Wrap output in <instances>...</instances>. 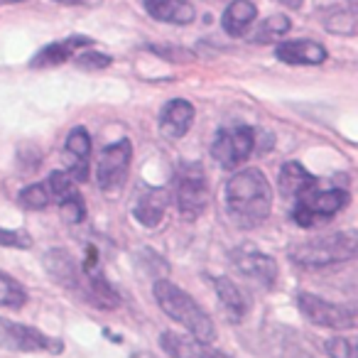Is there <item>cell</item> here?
Returning a JSON list of instances; mask_svg holds the SVG:
<instances>
[{"mask_svg": "<svg viewBox=\"0 0 358 358\" xmlns=\"http://www.w3.org/2000/svg\"><path fill=\"white\" fill-rule=\"evenodd\" d=\"M226 211L238 229H255L270 216L273 187L258 167L241 169L226 185Z\"/></svg>", "mask_w": 358, "mask_h": 358, "instance_id": "6da1fadb", "label": "cell"}, {"mask_svg": "<svg viewBox=\"0 0 358 358\" xmlns=\"http://www.w3.org/2000/svg\"><path fill=\"white\" fill-rule=\"evenodd\" d=\"M152 292H155V299H157L159 309H162L169 319L182 324L196 341L209 343V346H211V341H216L214 322H211V317L206 314V309H201L199 304H196V299L192 297L189 292H185L182 287H177L174 282L162 280V278L155 282Z\"/></svg>", "mask_w": 358, "mask_h": 358, "instance_id": "7a4b0ae2", "label": "cell"}, {"mask_svg": "<svg viewBox=\"0 0 358 358\" xmlns=\"http://www.w3.org/2000/svg\"><path fill=\"white\" fill-rule=\"evenodd\" d=\"M358 236L356 231H338L322 238L302 241L289 248V260L299 268H329V265L346 263L356 255Z\"/></svg>", "mask_w": 358, "mask_h": 358, "instance_id": "3957f363", "label": "cell"}, {"mask_svg": "<svg viewBox=\"0 0 358 358\" xmlns=\"http://www.w3.org/2000/svg\"><path fill=\"white\" fill-rule=\"evenodd\" d=\"M174 194H177V209L182 219H199L209 204V185H206L204 169L196 162L179 164L174 177Z\"/></svg>", "mask_w": 358, "mask_h": 358, "instance_id": "277c9868", "label": "cell"}, {"mask_svg": "<svg viewBox=\"0 0 358 358\" xmlns=\"http://www.w3.org/2000/svg\"><path fill=\"white\" fill-rule=\"evenodd\" d=\"M351 201V194L346 189H324L297 199L292 211V219L297 226L302 229H309V226L319 224V221L334 219L341 209H346V204Z\"/></svg>", "mask_w": 358, "mask_h": 358, "instance_id": "5b68a950", "label": "cell"}, {"mask_svg": "<svg viewBox=\"0 0 358 358\" xmlns=\"http://www.w3.org/2000/svg\"><path fill=\"white\" fill-rule=\"evenodd\" d=\"M255 152V130L250 125H236L216 133L211 157L224 169H236Z\"/></svg>", "mask_w": 358, "mask_h": 358, "instance_id": "8992f818", "label": "cell"}, {"mask_svg": "<svg viewBox=\"0 0 358 358\" xmlns=\"http://www.w3.org/2000/svg\"><path fill=\"white\" fill-rule=\"evenodd\" d=\"M0 348L8 351H20V353H59L64 348V343L50 338L45 331L35 327H25V324L10 322V319L0 317Z\"/></svg>", "mask_w": 358, "mask_h": 358, "instance_id": "52a82bcc", "label": "cell"}, {"mask_svg": "<svg viewBox=\"0 0 358 358\" xmlns=\"http://www.w3.org/2000/svg\"><path fill=\"white\" fill-rule=\"evenodd\" d=\"M130 159H133V145L130 140H118L103 148L96 162V179L103 192H115L128 177Z\"/></svg>", "mask_w": 358, "mask_h": 358, "instance_id": "ba28073f", "label": "cell"}, {"mask_svg": "<svg viewBox=\"0 0 358 358\" xmlns=\"http://www.w3.org/2000/svg\"><path fill=\"white\" fill-rule=\"evenodd\" d=\"M297 307L304 317L309 319L317 327H327V329H353L356 327V314L353 309L341 307V304L327 302V299L317 297V294L309 292H299L297 294Z\"/></svg>", "mask_w": 358, "mask_h": 358, "instance_id": "9c48e42d", "label": "cell"}, {"mask_svg": "<svg viewBox=\"0 0 358 358\" xmlns=\"http://www.w3.org/2000/svg\"><path fill=\"white\" fill-rule=\"evenodd\" d=\"M231 258H234V265L241 275L265 285V287H273L275 280H278V263H275L270 255L260 253V250L241 248V250H234Z\"/></svg>", "mask_w": 358, "mask_h": 358, "instance_id": "30bf717a", "label": "cell"}, {"mask_svg": "<svg viewBox=\"0 0 358 358\" xmlns=\"http://www.w3.org/2000/svg\"><path fill=\"white\" fill-rule=\"evenodd\" d=\"M167 206H169V192L164 187H143L140 194L135 196L133 216L140 226L155 229L164 219V214H167Z\"/></svg>", "mask_w": 358, "mask_h": 358, "instance_id": "8fae6325", "label": "cell"}, {"mask_svg": "<svg viewBox=\"0 0 358 358\" xmlns=\"http://www.w3.org/2000/svg\"><path fill=\"white\" fill-rule=\"evenodd\" d=\"M45 268L47 273L52 275L57 285L66 289H76L81 292V282H84V275H81V268L79 263L74 260V255L69 250H62V248H55L45 255Z\"/></svg>", "mask_w": 358, "mask_h": 358, "instance_id": "7c38bea8", "label": "cell"}, {"mask_svg": "<svg viewBox=\"0 0 358 358\" xmlns=\"http://www.w3.org/2000/svg\"><path fill=\"white\" fill-rule=\"evenodd\" d=\"M278 185H280L282 196L297 201V199H302V196L312 194V192L317 189L319 182H317V177L304 167V164L285 162L282 169H280V174H278Z\"/></svg>", "mask_w": 358, "mask_h": 358, "instance_id": "4fadbf2b", "label": "cell"}, {"mask_svg": "<svg viewBox=\"0 0 358 358\" xmlns=\"http://www.w3.org/2000/svg\"><path fill=\"white\" fill-rule=\"evenodd\" d=\"M91 45H94V40H91V37H86V35H71V37H66V40L52 42V45H47L45 50L37 52L35 59H32V66H35V69H45V66H59V64H64L66 59H71V57H74L79 50L91 47Z\"/></svg>", "mask_w": 358, "mask_h": 358, "instance_id": "5bb4252c", "label": "cell"}, {"mask_svg": "<svg viewBox=\"0 0 358 358\" xmlns=\"http://www.w3.org/2000/svg\"><path fill=\"white\" fill-rule=\"evenodd\" d=\"M192 123H194V106L185 99L169 101L162 108V115H159V128L169 138H185L189 133Z\"/></svg>", "mask_w": 358, "mask_h": 358, "instance_id": "9a60e30c", "label": "cell"}, {"mask_svg": "<svg viewBox=\"0 0 358 358\" xmlns=\"http://www.w3.org/2000/svg\"><path fill=\"white\" fill-rule=\"evenodd\" d=\"M275 57L285 64H324L327 62V50L319 42L312 40H292L280 42Z\"/></svg>", "mask_w": 358, "mask_h": 358, "instance_id": "2e32d148", "label": "cell"}, {"mask_svg": "<svg viewBox=\"0 0 358 358\" xmlns=\"http://www.w3.org/2000/svg\"><path fill=\"white\" fill-rule=\"evenodd\" d=\"M143 6L155 20L169 22V25H189L196 17L189 0H143Z\"/></svg>", "mask_w": 358, "mask_h": 358, "instance_id": "e0dca14e", "label": "cell"}, {"mask_svg": "<svg viewBox=\"0 0 358 358\" xmlns=\"http://www.w3.org/2000/svg\"><path fill=\"white\" fill-rule=\"evenodd\" d=\"M66 152L74 157V162L69 164V177L74 182H86L89 177V155H91V135L86 133V128H74L66 138Z\"/></svg>", "mask_w": 358, "mask_h": 358, "instance_id": "ac0fdd59", "label": "cell"}, {"mask_svg": "<svg viewBox=\"0 0 358 358\" xmlns=\"http://www.w3.org/2000/svg\"><path fill=\"white\" fill-rule=\"evenodd\" d=\"M159 346L167 356L172 358H206L211 351L209 343L196 341L194 336H182L177 331H164L159 334Z\"/></svg>", "mask_w": 358, "mask_h": 358, "instance_id": "d6986e66", "label": "cell"}, {"mask_svg": "<svg viewBox=\"0 0 358 358\" xmlns=\"http://www.w3.org/2000/svg\"><path fill=\"white\" fill-rule=\"evenodd\" d=\"M255 17H258V8H255L250 0H234V3L224 10L221 25H224L226 35L241 37L248 32V27L255 22Z\"/></svg>", "mask_w": 358, "mask_h": 358, "instance_id": "ffe728a7", "label": "cell"}, {"mask_svg": "<svg viewBox=\"0 0 358 358\" xmlns=\"http://www.w3.org/2000/svg\"><path fill=\"white\" fill-rule=\"evenodd\" d=\"M216 294H219V299L224 302V307L231 319L245 317V312H248V297L241 292V287L234 282V280H229V278L216 280Z\"/></svg>", "mask_w": 358, "mask_h": 358, "instance_id": "44dd1931", "label": "cell"}, {"mask_svg": "<svg viewBox=\"0 0 358 358\" xmlns=\"http://www.w3.org/2000/svg\"><path fill=\"white\" fill-rule=\"evenodd\" d=\"M27 304V292L15 278L6 275L0 270V307L8 309H20Z\"/></svg>", "mask_w": 358, "mask_h": 358, "instance_id": "7402d4cb", "label": "cell"}, {"mask_svg": "<svg viewBox=\"0 0 358 358\" xmlns=\"http://www.w3.org/2000/svg\"><path fill=\"white\" fill-rule=\"evenodd\" d=\"M289 17H285V15H270V17H265L263 22H260V27L253 32V37L250 40L255 42V45H265V42H273V40H278V37H282V35H287L289 32Z\"/></svg>", "mask_w": 358, "mask_h": 358, "instance_id": "603a6c76", "label": "cell"}, {"mask_svg": "<svg viewBox=\"0 0 358 358\" xmlns=\"http://www.w3.org/2000/svg\"><path fill=\"white\" fill-rule=\"evenodd\" d=\"M50 201H52V194H50V187H47L45 182H37V185L25 187V189L20 192V196H17V204L27 211L47 209Z\"/></svg>", "mask_w": 358, "mask_h": 358, "instance_id": "cb8c5ba5", "label": "cell"}, {"mask_svg": "<svg viewBox=\"0 0 358 358\" xmlns=\"http://www.w3.org/2000/svg\"><path fill=\"white\" fill-rule=\"evenodd\" d=\"M47 187H50V194L55 199L64 201V199H71V196L79 194L76 189V182L69 177V172H52L50 179H47Z\"/></svg>", "mask_w": 358, "mask_h": 358, "instance_id": "d4e9b609", "label": "cell"}, {"mask_svg": "<svg viewBox=\"0 0 358 358\" xmlns=\"http://www.w3.org/2000/svg\"><path fill=\"white\" fill-rule=\"evenodd\" d=\"M356 13H343V10H334L331 17L324 20L329 32H338V35H353L356 32Z\"/></svg>", "mask_w": 358, "mask_h": 358, "instance_id": "484cf974", "label": "cell"}, {"mask_svg": "<svg viewBox=\"0 0 358 358\" xmlns=\"http://www.w3.org/2000/svg\"><path fill=\"white\" fill-rule=\"evenodd\" d=\"M59 211H62V219L66 221V224H81L86 216V209H84V199H81V194L71 196V199H64L59 201Z\"/></svg>", "mask_w": 358, "mask_h": 358, "instance_id": "4316f807", "label": "cell"}, {"mask_svg": "<svg viewBox=\"0 0 358 358\" xmlns=\"http://www.w3.org/2000/svg\"><path fill=\"white\" fill-rule=\"evenodd\" d=\"M74 57H76V66L86 71H101L106 66H110V62H113L108 55H101V52H81V55Z\"/></svg>", "mask_w": 358, "mask_h": 358, "instance_id": "83f0119b", "label": "cell"}, {"mask_svg": "<svg viewBox=\"0 0 358 358\" xmlns=\"http://www.w3.org/2000/svg\"><path fill=\"white\" fill-rule=\"evenodd\" d=\"M0 245L3 248H32V236L25 231H10V229H0Z\"/></svg>", "mask_w": 358, "mask_h": 358, "instance_id": "f1b7e54d", "label": "cell"}, {"mask_svg": "<svg viewBox=\"0 0 358 358\" xmlns=\"http://www.w3.org/2000/svg\"><path fill=\"white\" fill-rule=\"evenodd\" d=\"M327 353L331 358H353L356 356V348H353V341L351 338H343V336H336V338H327Z\"/></svg>", "mask_w": 358, "mask_h": 358, "instance_id": "f546056e", "label": "cell"}, {"mask_svg": "<svg viewBox=\"0 0 358 358\" xmlns=\"http://www.w3.org/2000/svg\"><path fill=\"white\" fill-rule=\"evenodd\" d=\"M55 3H62V6H86V8H94V6H101L103 0H55Z\"/></svg>", "mask_w": 358, "mask_h": 358, "instance_id": "4dcf8cb0", "label": "cell"}, {"mask_svg": "<svg viewBox=\"0 0 358 358\" xmlns=\"http://www.w3.org/2000/svg\"><path fill=\"white\" fill-rule=\"evenodd\" d=\"M278 3H280V6H285V8H289V10H299L304 0H278Z\"/></svg>", "mask_w": 358, "mask_h": 358, "instance_id": "1f68e13d", "label": "cell"}, {"mask_svg": "<svg viewBox=\"0 0 358 358\" xmlns=\"http://www.w3.org/2000/svg\"><path fill=\"white\" fill-rule=\"evenodd\" d=\"M206 358H231V356H226V353L214 351V348H211V351H209V356H206Z\"/></svg>", "mask_w": 358, "mask_h": 358, "instance_id": "d6a6232c", "label": "cell"}, {"mask_svg": "<svg viewBox=\"0 0 358 358\" xmlns=\"http://www.w3.org/2000/svg\"><path fill=\"white\" fill-rule=\"evenodd\" d=\"M3 3H22V0H0V6H3Z\"/></svg>", "mask_w": 358, "mask_h": 358, "instance_id": "836d02e7", "label": "cell"}]
</instances>
